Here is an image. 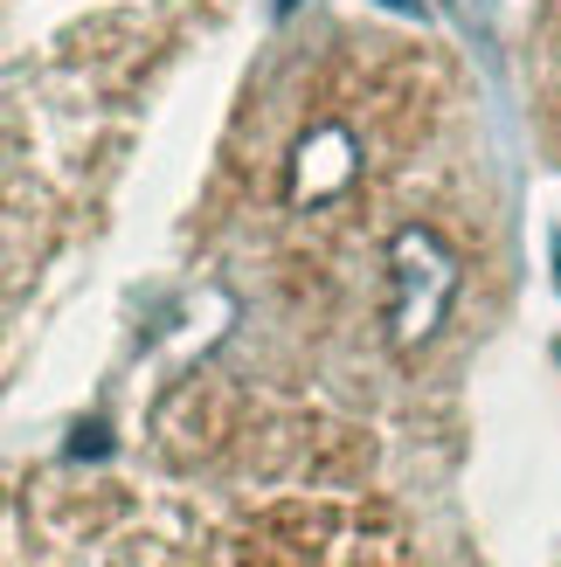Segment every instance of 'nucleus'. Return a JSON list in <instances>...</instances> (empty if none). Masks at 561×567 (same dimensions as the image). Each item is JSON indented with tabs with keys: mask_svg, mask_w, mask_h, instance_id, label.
<instances>
[{
	"mask_svg": "<svg viewBox=\"0 0 561 567\" xmlns=\"http://www.w3.org/2000/svg\"><path fill=\"white\" fill-rule=\"evenodd\" d=\"M388 8H416V0H388Z\"/></svg>",
	"mask_w": 561,
	"mask_h": 567,
	"instance_id": "f257e3e1",
	"label": "nucleus"
}]
</instances>
